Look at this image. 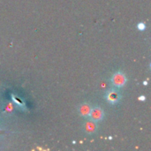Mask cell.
<instances>
[{"label": "cell", "mask_w": 151, "mask_h": 151, "mask_svg": "<svg viewBox=\"0 0 151 151\" xmlns=\"http://www.w3.org/2000/svg\"><path fill=\"white\" fill-rule=\"evenodd\" d=\"M127 82V77L122 71H118L114 73L111 78V83L113 88H122L126 86Z\"/></svg>", "instance_id": "1"}, {"label": "cell", "mask_w": 151, "mask_h": 151, "mask_svg": "<svg viewBox=\"0 0 151 151\" xmlns=\"http://www.w3.org/2000/svg\"><path fill=\"white\" fill-rule=\"evenodd\" d=\"M105 99L110 104H117L121 100V93L119 92V88H109L105 92Z\"/></svg>", "instance_id": "2"}, {"label": "cell", "mask_w": 151, "mask_h": 151, "mask_svg": "<svg viewBox=\"0 0 151 151\" xmlns=\"http://www.w3.org/2000/svg\"><path fill=\"white\" fill-rule=\"evenodd\" d=\"M89 119L95 121V122H100L104 119V111L100 106H95L92 107L91 112L88 117Z\"/></svg>", "instance_id": "3"}, {"label": "cell", "mask_w": 151, "mask_h": 151, "mask_svg": "<svg viewBox=\"0 0 151 151\" xmlns=\"http://www.w3.org/2000/svg\"><path fill=\"white\" fill-rule=\"evenodd\" d=\"M83 130L88 134H94L98 130V125L97 122H95L91 119L87 120L83 125Z\"/></svg>", "instance_id": "4"}, {"label": "cell", "mask_w": 151, "mask_h": 151, "mask_svg": "<svg viewBox=\"0 0 151 151\" xmlns=\"http://www.w3.org/2000/svg\"><path fill=\"white\" fill-rule=\"evenodd\" d=\"M92 110V105L89 103H82L78 107V113L81 117L88 119L89 117V114Z\"/></svg>", "instance_id": "5"}, {"label": "cell", "mask_w": 151, "mask_h": 151, "mask_svg": "<svg viewBox=\"0 0 151 151\" xmlns=\"http://www.w3.org/2000/svg\"><path fill=\"white\" fill-rule=\"evenodd\" d=\"M11 101H12V104L15 105V107H17L18 109H19L21 111H27L26 102L22 98H20L19 96L11 94Z\"/></svg>", "instance_id": "6"}, {"label": "cell", "mask_w": 151, "mask_h": 151, "mask_svg": "<svg viewBox=\"0 0 151 151\" xmlns=\"http://www.w3.org/2000/svg\"><path fill=\"white\" fill-rule=\"evenodd\" d=\"M13 111V104L12 103H9L6 104L5 109L4 110V113H7V114H11Z\"/></svg>", "instance_id": "7"}, {"label": "cell", "mask_w": 151, "mask_h": 151, "mask_svg": "<svg viewBox=\"0 0 151 151\" xmlns=\"http://www.w3.org/2000/svg\"><path fill=\"white\" fill-rule=\"evenodd\" d=\"M136 27H137V29L139 31H142H142H144L146 29V24L144 22H140V23L137 24Z\"/></svg>", "instance_id": "8"}, {"label": "cell", "mask_w": 151, "mask_h": 151, "mask_svg": "<svg viewBox=\"0 0 151 151\" xmlns=\"http://www.w3.org/2000/svg\"><path fill=\"white\" fill-rule=\"evenodd\" d=\"M140 101H142V102H144L145 100H146V97L144 96H139V98H138Z\"/></svg>", "instance_id": "9"}, {"label": "cell", "mask_w": 151, "mask_h": 151, "mask_svg": "<svg viewBox=\"0 0 151 151\" xmlns=\"http://www.w3.org/2000/svg\"><path fill=\"white\" fill-rule=\"evenodd\" d=\"M148 84V82L147 81H145V82H143V85H147Z\"/></svg>", "instance_id": "10"}, {"label": "cell", "mask_w": 151, "mask_h": 151, "mask_svg": "<svg viewBox=\"0 0 151 151\" xmlns=\"http://www.w3.org/2000/svg\"><path fill=\"white\" fill-rule=\"evenodd\" d=\"M1 132H2V130H1V129H0V134H1Z\"/></svg>", "instance_id": "11"}]
</instances>
